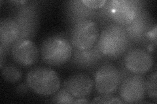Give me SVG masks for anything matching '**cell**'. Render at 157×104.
Returning <instances> with one entry per match:
<instances>
[{
    "instance_id": "obj_1",
    "label": "cell",
    "mask_w": 157,
    "mask_h": 104,
    "mask_svg": "<svg viewBox=\"0 0 157 104\" xmlns=\"http://www.w3.org/2000/svg\"><path fill=\"white\" fill-rule=\"evenodd\" d=\"M144 9H145V2L143 1L107 0L104 6L97 10L96 20L103 27L111 23L124 27L133 21Z\"/></svg>"
},
{
    "instance_id": "obj_2",
    "label": "cell",
    "mask_w": 157,
    "mask_h": 104,
    "mask_svg": "<svg viewBox=\"0 0 157 104\" xmlns=\"http://www.w3.org/2000/svg\"><path fill=\"white\" fill-rule=\"evenodd\" d=\"M96 45L106 60H115L123 56L132 46L124 27L115 23L103 27Z\"/></svg>"
},
{
    "instance_id": "obj_3",
    "label": "cell",
    "mask_w": 157,
    "mask_h": 104,
    "mask_svg": "<svg viewBox=\"0 0 157 104\" xmlns=\"http://www.w3.org/2000/svg\"><path fill=\"white\" fill-rule=\"evenodd\" d=\"M73 46L68 35L53 34L45 38L40 47L41 60L52 66H60L68 63L71 58Z\"/></svg>"
},
{
    "instance_id": "obj_4",
    "label": "cell",
    "mask_w": 157,
    "mask_h": 104,
    "mask_svg": "<svg viewBox=\"0 0 157 104\" xmlns=\"http://www.w3.org/2000/svg\"><path fill=\"white\" fill-rule=\"evenodd\" d=\"M15 9L11 18L21 29V38L32 39L37 32L39 24L41 4L36 1H14Z\"/></svg>"
},
{
    "instance_id": "obj_5",
    "label": "cell",
    "mask_w": 157,
    "mask_h": 104,
    "mask_svg": "<svg viewBox=\"0 0 157 104\" xmlns=\"http://www.w3.org/2000/svg\"><path fill=\"white\" fill-rule=\"evenodd\" d=\"M26 81L32 91L42 96L53 95L61 87L58 73L51 68L43 66L31 69L27 74Z\"/></svg>"
},
{
    "instance_id": "obj_6",
    "label": "cell",
    "mask_w": 157,
    "mask_h": 104,
    "mask_svg": "<svg viewBox=\"0 0 157 104\" xmlns=\"http://www.w3.org/2000/svg\"><path fill=\"white\" fill-rule=\"evenodd\" d=\"M99 35L98 23L93 20H86L71 26L68 37L73 48L85 50L95 45Z\"/></svg>"
},
{
    "instance_id": "obj_7",
    "label": "cell",
    "mask_w": 157,
    "mask_h": 104,
    "mask_svg": "<svg viewBox=\"0 0 157 104\" xmlns=\"http://www.w3.org/2000/svg\"><path fill=\"white\" fill-rule=\"evenodd\" d=\"M94 77L95 89L100 95H113L122 80L119 68L107 61L97 68Z\"/></svg>"
},
{
    "instance_id": "obj_8",
    "label": "cell",
    "mask_w": 157,
    "mask_h": 104,
    "mask_svg": "<svg viewBox=\"0 0 157 104\" xmlns=\"http://www.w3.org/2000/svg\"><path fill=\"white\" fill-rule=\"evenodd\" d=\"M123 56L122 64L131 74L144 75L153 66V56L149 50L144 48L131 47Z\"/></svg>"
},
{
    "instance_id": "obj_9",
    "label": "cell",
    "mask_w": 157,
    "mask_h": 104,
    "mask_svg": "<svg viewBox=\"0 0 157 104\" xmlns=\"http://www.w3.org/2000/svg\"><path fill=\"white\" fill-rule=\"evenodd\" d=\"M120 98L127 103H140L145 95V78L143 75L130 74L122 80L119 88Z\"/></svg>"
},
{
    "instance_id": "obj_10",
    "label": "cell",
    "mask_w": 157,
    "mask_h": 104,
    "mask_svg": "<svg viewBox=\"0 0 157 104\" xmlns=\"http://www.w3.org/2000/svg\"><path fill=\"white\" fill-rule=\"evenodd\" d=\"M153 19L146 9L141 11L136 18L124 29L132 45H146L148 43L146 35L153 27Z\"/></svg>"
},
{
    "instance_id": "obj_11",
    "label": "cell",
    "mask_w": 157,
    "mask_h": 104,
    "mask_svg": "<svg viewBox=\"0 0 157 104\" xmlns=\"http://www.w3.org/2000/svg\"><path fill=\"white\" fill-rule=\"evenodd\" d=\"M11 55L19 65L30 66L37 61L40 52L32 40L19 39L11 47Z\"/></svg>"
},
{
    "instance_id": "obj_12",
    "label": "cell",
    "mask_w": 157,
    "mask_h": 104,
    "mask_svg": "<svg viewBox=\"0 0 157 104\" xmlns=\"http://www.w3.org/2000/svg\"><path fill=\"white\" fill-rule=\"evenodd\" d=\"M105 59L98 49L96 44L92 48L79 50L73 48L69 65L80 70H91L99 66Z\"/></svg>"
},
{
    "instance_id": "obj_13",
    "label": "cell",
    "mask_w": 157,
    "mask_h": 104,
    "mask_svg": "<svg viewBox=\"0 0 157 104\" xmlns=\"http://www.w3.org/2000/svg\"><path fill=\"white\" fill-rule=\"evenodd\" d=\"M92 78L86 74L78 72L69 76L63 81V87L70 92L75 99L87 98L94 89Z\"/></svg>"
},
{
    "instance_id": "obj_14",
    "label": "cell",
    "mask_w": 157,
    "mask_h": 104,
    "mask_svg": "<svg viewBox=\"0 0 157 104\" xmlns=\"http://www.w3.org/2000/svg\"><path fill=\"white\" fill-rule=\"evenodd\" d=\"M64 13L66 20L71 26L86 20H96L97 10L88 8L82 0H71L65 3Z\"/></svg>"
},
{
    "instance_id": "obj_15",
    "label": "cell",
    "mask_w": 157,
    "mask_h": 104,
    "mask_svg": "<svg viewBox=\"0 0 157 104\" xmlns=\"http://www.w3.org/2000/svg\"><path fill=\"white\" fill-rule=\"evenodd\" d=\"M21 38V29L11 18H4L0 21V47L7 53L11 52L13 44Z\"/></svg>"
},
{
    "instance_id": "obj_16",
    "label": "cell",
    "mask_w": 157,
    "mask_h": 104,
    "mask_svg": "<svg viewBox=\"0 0 157 104\" xmlns=\"http://www.w3.org/2000/svg\"><path fill=\"white\" fill-rule=\"evenodd\" d=\"M2 75L7 82L16 83L21 81L22 78V72L21 69L13 63L5 64L0 68Z\"/></svg>"
},
{
    "instance_id": "obj_17",
    "label": "cell",
    "mask_w": 157,
    "mask_h": 104,
    "mask_svg": "<svg viewBox=\"0 0 157 104\" xmlns=\"http://www.w3.org/2000/svg\"><path fill=\"white\" fill-rule=\"evenodd\" d=\"M75 98L65 88H60L53 95L51 102L55 103H74Z\"/></svg>"
},
{
    "instance_id": "obj_18",
    "label": "cell",
    "mask_w": 157,
    "mask_h": 104,
    "mask_svg": "<svg viewBox=\"0 0 157 104\" xmlns=\"http://www.w3.org/2000/svg\"><path fill=\"white\" fill-rule=\"evenodd\" d=\"M146 94L151 99L156 102L157 90H156V72L151 74L145 80Z\"/></svg>"
},
{
    "instance_id": "obj_19",
    "label": "cell",
    "mask_w": 157,
    "mask_h": 104,
    "mask_svg": "<svg viewBox=\"0 0 157 104\" xmlns=\"http://www.w3.org/2000/svg\"><path fill=\"white\" fill-rule=\"evenodd\" d=\"M92 103H124L121 99L113 95H100L93 99Z\"/></svg>"
},
{
    "instance_id": "obj_20",
    "label": "cell",
    "mask_w": 157,
    "mask_h": 104,
    "mask_svg": "<svg viewBox=\"0 0 157 104\" xmlns=\"http://www.w3.org/2000/svg\"><path fill=\"white\" fill-rule=\"evenodd\" d=\"M82 1L88 8L98 10L104 6L107 3V0H82Z\"/></svg>"
},
{
    "instance_id": "obj_21",
    "label": "cell",
    "mask_w": 157,
    "mask_h": 104,
    "mask_svg": "<svg viewBox=\"0 0 157 104\" xmlns=\"http://www.w3.org/2000/svg\"><path fill=\"white\" fill-rule=\"evenodd\" d=\"M147 39L148 42H151V44L154 46H156V24H154L153 27L151 28L150 30L147 33Z\"/></svg>"
},
{
    "instance_id": "obj_22",
    "label": "cell",
    "mask_w": 157,
    "mask_h": 104,
    "mask_svg": "<svg viewBox=\"0 0 157 104\" xmlns=\"http://www.w3.org/2000/svg\"><path fill=\"white\" fill-rule=\"evenodd\" d=\"M29 89H30L27 83H20L16 87V92L21 95H24L27 94L29 91Z\"/></svg>"
},
{
    "instance_id": "obj_23",
    "label": "cell",
    "mask_w": 157,
    "mask_h": 104,
    "mask_svg": "<svg viewBox=\"0 0 157 104\" xmlns=\"http://www.w3.org/2000/svg\"><path fill=\"white\" fill-rule=\"evenodd\" d=\"M7 54V53L4 50L3 48L0 47V68H2L5 64V59H6Z\"/></svg>"
},
{
    "instance_id": "obj_24",
    "label": "cell",
    "mask_w": 157,
    "mask_h": 104,
    "mask_svg": "<svg viewBox=\"0 0 157 104\" xmlns=\"http://www.w3.org/2000/svg\"><path fill=\"white\" fill-rule=\"evenodd\" d=\"M90 103L89 100H88L87 98H76L74 103Z\"/></svg>"
}]
</instances>
